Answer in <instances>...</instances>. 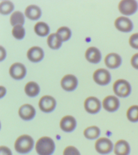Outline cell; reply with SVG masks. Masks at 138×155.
<instances>
[{"label": "cell", "instance_id": "6da1fadb", "mask_svg": "<svg viewBox=\"0 0 138 155\" xmlns=\"http://www.w3.org/2000/svg\"><path fill=\"white\" fill-rule=\"evenodd\" d=\"M35 148L39 155H52L55 150V144L50 137L44 136L37 140Z\"/></svg>", "mask_w": 138, "mask_h": 155}, {"label": "cell", "instance_id": "7a4b0ae2", "mask_svg": "<svg viewBox=\"0 0 138 155\" xmlns=\"http://www.w3.org/2000/svg\"><path fill=\"white\" fill-rule=\"evenodd\" d=\"M34 147V140L31 136L27 135L19 136L15 143V149L20 154L30 153Z\"/></svg>", "mask_w": 138, "mask_h": 155}, {"label": "cell", "instance_id": "3957f363", "mask_svg": "<svg viewBox=\"0 0 138 155\" xmlns=\"http://www.w3.org/2000/svg\"><path fill=\"white\" fill-rule=\"evenodd\" d=\"M113 89L114 93L120 97H129L132 91L130 84L124 79L116 80L113 84Z\"/></svg>", "mask_w": 138, "mask_h": 155}, {"label": "cell", "instance_id": "277c9868", "mask_svg": "<svg viewBox=\"0 0 138 155\" xmlns=\"http://www.w3.org/2000/svg\"><path fill=\"white\" fill-rule=\"evenodd\" d=\"M95 149L101 155H108L114 149V145L109 138L102 137L96 141Z\"/></svg>", "mask_w": 138, "mask_h": 155}, {"label": "cell", "instance_id": "5b68a950", "mask_svg": "<svg viewBox=\"0 0 138 155\" xmlns=\"http://www.w3.org/2000/svg\"><path fill=\"white\" fill-rule=\"evenodd\" d=\"M118 8L122 14L130 16L137 12L138 3L135 0H123L119 3Z\"/></svg>", "mask_w": 138, "mask_h": 155}, {"label": "cell", "instance_id": "8992f818", "mask_svg": "<svg viewBox=\"0 0 138 155\" xmlns=\"http://www.w3.org/2000/svg\"><path fill=\"white\" fill-rule=\"evenodd\" d=\"M93 79L97 84L105 86L111 81V76L109 71L104 68H100L94 72Z\"/></svg>", "mask_w": 138, "mask_h": 155}, {"label": "cell", "instance_id": "52a82bcc", "mask_svg": "<svg viewBox=\"0 0 138 155\" xmlns=\"http://www.w3.org/2000/svg\"><path fill=\"white\" fill-rule=\"evenodd\" d=\"M84 107L86 111L89 113L95 114L100 110L102 104L98 98L96 97H90L85 100Z\"/></svg>", "mask_w": 138, "mask_h": 155}, {"label": "cell", "instance_id": "ba28073f", "mask_svg": "<svg viewBox=\"0 0 138 155\" xmlns=\"http://www.w3.org/2000/svg\"><path fill=\"white\" fill-rule=\"evenodd\" d=\"M39 104L42 111L45 113H50L55 109L56 101L53 97L45 95L40 99Z\"/></svg>", "mask_w": 138, "mask_h": 155}, {"label": "cell", "instance_id": "9c48e42d", "mask_svg": "<svg viewBox=\"0 0 138 155\" xmlns=\"http://www.w3.org/2000/svg\"><path fill=\"white\" fill-rule=\"evenodd\" d=\"M114 25L119 31L124 32H131L133 29V24L131 19L124 16L117 18L115 21Z\"/></svg>", "mask_w": 138, "mask_h": 155}, {"label": "cell", "instance_id": "30bf717a", "mask_svg": "<svg viewBox=\"0 0 138 155\" xmlns=\"http://www.w3.org/2000/svg\"><path fill=\"white\" fill-rule=\"evenodd\" d=\"M103 106L109 112H114L119 109L120 101L118 97L113 95L107 96L103 101Z\"/></svg>", "mask_w": 138, "mask_h": 155}, {"label": "cell", "instance_id": "8fae6325", "mask_svg": "<svg viewBox=\"0 0 138 155\" xmlns=\"http://www.w3.org/2000/svg\"><path fill=\"white\" fill-rule=\"evenodd\" d=\"M9 73L11 77L16 80L22 79L26 75V68L21 63H15L9 69Z\"/></svg>", "mask_w": 138, "mask_h": 155}, {"label": "cell", "instance_id": "7c38bea8", "mask_svg": "<svg viewBox=\"0 0 138 155\" xmlns=\"http://www.w3.org/2000/svg\"><path fill=\"white\" fill-rule=\"evenodd\" d=\"M77 122L72 116L67 115L63 117L60 122V127L62 130L66 133L72 132L76 128Z\"/></svg>", "mask_w": 138, "mask_h": 155}, {"label": "cell", "instance_id": "4fadbf2b", "mask_svg": "<svg viewBox=\"0 0 138 155\" xmlns=\"http://www.w3.org/2000/svg\"><path fill=\"white\" fill-rule=\"evenodd\" d=\"M78 80L75 75H66L61 80V86L66 91H73L77 87Z\"/></svg>", "mask_w": 138, "mask_h": 155}, {"label": "cell", "instance_id": "5bb4252c", "mask_svg": "<svg viewBox=\"0 0 138 155\" xmlns=\"http://www.w3.org/2000/svg\"><path fill=\"white\" fill-rule=\"evenodd\" d=\"M19 114L22 120L29 121L34 119L36 115V110L32 105L25 104L19 108Z\"/></svg>", "mask_w": 138, "mask_h": 155}, {"label": "cell", "instance_id": "9a60e30c", "mask_svg": "<svg viewBox=\"0 0 138 155\" xmlns=\"http://www.w3.org/2000/svg\"><path fill=\"white\" fill-rule=\"evenodd\" d=\"M113 150L116 155H130L131 153L130 145L124 140H118L114 145Z\"/></svg>", "mask_w": 138, "mask_h": 155}, {"label": "cell", "instance_id": "2e32d148", "mask_svg": "<svg viewBox=\"0 0 138 155\" xmlns=\"http://www.w3.org/2000/svg\"><path fill=\"white\" fill-rule=\"evenodd\" d=\"M85 58L90 63L98 64L102 59V54L97 48L90 47L85 52Z\"/></svg>", "mask_w": 138, "mask_h": 155}, {"label": "cell", "instance_id": "e0dca14e", "mask_svg": "<svg viewBox=\"0 0 138 155\" xmlns=\"http://www.w3.org/2000/svg\"><path fill=\"white\" fill-rule=\"evenodd\" d=\"M121 58L119 54L115 53H109L105 58V63L107 68L114 69L121 65Z\"/></svg>", "mask_w": 138, "mask_h": 155}, {"label": "cell", "instance_id": "ac0fdd59", "mask_svg": "<svg viewBox=\"0 0 138 155\" xmlns=\"http://www.w3.org/2000/svg\"><path fill=\"white\" fill-rule=\"evenodd\" d=\"M27 57L29 61L32 62H39L43 58V50L39 46L32 47L28 51Z\"/></svg>", "mask_w": 138, "mask_h": 155}, {"label": "cell", "instance_id": "d6986e66", "mask_svg": "<svg viewBox=\"0 0 138 155\" xmlns=\"http://www.w3.org/2000/svg\"><path fill=\"white\" fill-rule=\"evenodd\" d=\"M25 15L29 19L37 20L41 16V10L36 5H30L25 10Z\"/></svg>", "mask_w": 138, "mask_h": 155}, {"label": "cell", "instance_id": "ffe728a7", "mask_svg": "<svg viewBox=\"0 0 138 155\" xmlns=\"http://www.w3.org/2000/svg\"><path fill=\"white\" fill-rule=\"evenodd\" d=\"M24 90L28 96L35 97L39 94L40 89L37 83L34 81H30L27 83V85L25 86Z\"/></svg>", "mask_w": 138, "mask_h": 155}, {"label": "cell", "instance_id": "44dd1931", "mask_svg": "<svg viewBox=\"0 0 138 155\" xmlns=\"http://www.w3.org/2000/svg\"><path fill=\"white\" fill-rule=\"evenodd\" d=\"M47 42L49 46L54 50L60 48L62 44V41L56 34L50 35L48 37Z\"/></svg>", "mask_w": 138, "mask_h": 155}, {"label": "cell", "instance_id": "7402d4cb", "mask_svg": "<svg viewBox=\"0 0 138 155\" xmlns=\"http://www.w3.org/2000/svg\"><path fill=\"white\" fill-rule=\"evenodd\" d=\"M84 135L89 140H95L99 137L100 130L96 126L89 127L84 130Z\"/></svg>", "mask_w": 138, "mask_h": 155}, {"label": "cell", "instance_id": "603a6c76", "mask_svg": "<svg viewBox=\"0 0 138 155\" xmlns=\"http://www.w3.org/2000/svg\"><path fill=\"white\" fill-rule=\"evenodd\" d=\"M34 30L37 35L40 36H46L50 32L48 25L43 22H39L34 27Z\"/></svg>", "mask_w": 138, "mask_h": 155}, {"label": "cell", "instance_id": "cb8c5ba5", "mask_svg": "<svg viewBox=\"0 0 138 155\" xmlns=\"http://www.w3.org/2000/svg\"><path fill=\"white\" fill-rule=\"evenodd\" d=\"M24 16L21 12H13L10 17V23L12 26L17 25H23L24 24Z\"/></svg>", "mask_w": 138, "mask_h": 155}, {"label": "cell", "instance_id": "d4e9b609", "mask_svg": "<svg viewBox=\"0 0 138 155\" xmlns=\"http://www.w3.org/2000/svg\"><path fill=\"white\" fill-rule=\"evenodd\" d=\"M127 117L131 122H138V106L133 105L129 108L127 111Z\"/></svg>", "mask_w": 138, "mask_h": 155}, {"label": "cell", "instance_id": "484cf974", "mask_svg": "<svg viewBox=\"0 0 138 155\" xmlns=\"http://www.w3.org/2000/svg\"><path fill=\"white\" fill-rule=\"evenodd\" d=\"M56 34L60 37L62 41H67L71 36L70 29L66 27H61L59 28Z\"/></svg>", "mask_w": 138, "mask_h": 155}, {"label": "cell", "instance_id": "4316f807", "mask_svg": "<svg viewBox=\"0 0 138 155\" xmlns=\"http://www.w3.org/2000/svg\"><path fill=\"white\" fill-rule=\"evenodd\" d=\"M14 9V4L10 1H2L0 5V12L3 15L9 14Z\"/></svg>", "mask_w": 138, "mask_h": 155}, {"label": "cell", "instance_id": "83f0119b", "mask_svg": "<svg viewBox=\"0 0 138 155\" xmlns=\"http://www.w3.org/2000/svg\"><path fill=\"white\" fill-rule=\"evenodd\" d=\"M25 29L22 25H17L15 26L12 30L13 36L17 39H22L25 36Z\"/></svg>", "mask_w": 138, "mask_h": 155}, {"label": "cell", "instance_id": "f1b7e54d", "mask_svg": "<svg viewBox=\"0 0 138 155\" xmlns=\"http://www.w3.org/2000/svg\"><path fill=\"white\" fill-rule=\"evenodd\" d=\"M63 155H81L79 150L73 146H69L64 150Z\"/></svg>", "mask_w": 138, "mask_h": 155}, {"label": "cell", "instance_id": "f546056e", "mask_svg": "<svg viewBox=\"0 0 138 155\" xmlns=\"http://www.w3.org/2000/svg\"><path fill=\"white\" fill-rule=\"evenodd\" d=\"M130 46L135 49H138V33L132 35L129 39Z\"/></svg>", "mask_w": 138, "mask_h": 155}, {"label": "cell", "instance_id": "4dcf8cb0", "mask_svg": "<svg viewBox=\"0 0 138 155\" xmlns=\"http://www.w3.org/2000/svg\"><path fill=\"white\" fill-rule=\"evenodd\" d=\"M131 65L135 69L138 70V53H136L131 58Z\"/></svg>", "mask_w": 138, "mask_h": 155}, {"label": "cell", "instance_id": "1f68e13d", "mask_svg": "<svg viewBox=\"0 0 138 155\" xmlns=\"http://www.w3.org/2000/svg\"><path fill=\"white\" fill-rule=\"evenodd\" d=\"M0 155H12L9 148L5 146H1L0 148Z\"/></svg>", "mask_w": 138, "mask_h": 155}]
</instances>
